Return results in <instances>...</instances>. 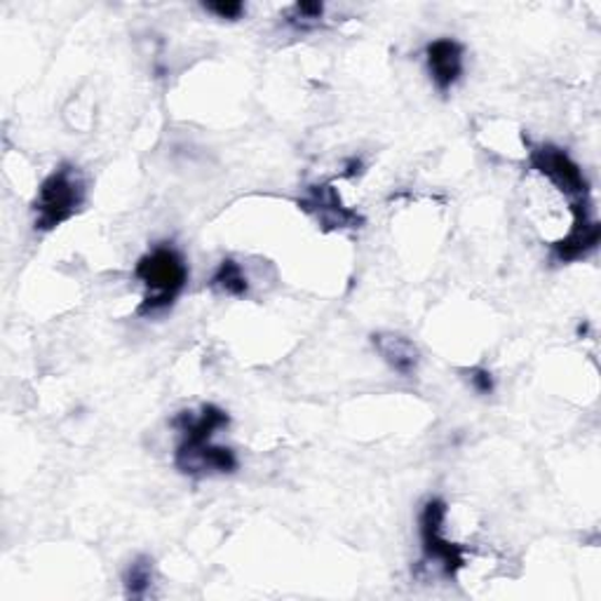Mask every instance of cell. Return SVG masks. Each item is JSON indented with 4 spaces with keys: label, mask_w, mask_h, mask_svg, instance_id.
Returning <instances> with one entry per match:
<instances>
[{
    "label": "cell",
    "mask_w": 601,
    "mask_h": 601,
    "mask_svg": "<svg viewBox=\"0 0 601 601\" xmlns=\"http://www.w3.org/2000/svg\"><path fill=\"white\" fill-rule=\"evenodd\" d=\"M188 264L183 254L171 245H158L146 252L134 268V278L144 285V301L136 315L156 318L177 303L188 285Z\"/></svg>",
    "instance_id": "1"
},
{
    "label": "cell",
    "mask_w": 601,
    "mask_h": 601,
    "mask_svg": "<svg viewBox=\"0 0 601 601\" xmlns=\"http://www.w3.org/2000/svg\"><path fill=\"white\" fill-rule=\"evenodd\" d=\"M85 200H88V181L82 171L71 163H62L53 175L43 179L33 200V226L41 233L59 229L82 210Z\"/></svg>",
    "instance_id": "2"
},
{
    "label": "cell",
    "mask_w": 601,
    "mask_h": 601,
    "mask_svg": "<svg viewBox=\"0 0 601 601\" xmlns=\"http://www.w3.org/2000/svg\"><path fill=\"white\" fill-rule=\"evenodd\" d=\"M446 514H449V505L442 498H427L419 514V534L423 559L427 564H435L446 578H456L463 566H466L468 549L446 538Z\"/></svg>",
    "instance_id": "3"
},
{
    "label": "cell",
    "mask_w": 601,
    "mask_h": 601,
    "mask_svg": "<svg viewBox=\"0 0 601 601\" xmlns=\"http://www.w3.org/2000/svg\"><path fill=\"white\" fill-rule=\"evenodd\" d=\"M528 167L534 169L538 177H543L549 186H555L564 198L580 204L590 202V183L586 175H582L580 165L564 148L555 144L531 146Z\"/></svg>",
    "instance_id": "4"
},
{
    "label": "cell",
    "mask_w": 601,
    "mask_h": 601,
    "mask_svg": "<svg viewBox=\"0 0 601 601\" xmlns=\"http://www.w3.org/2000/svg\"><path fill=\"white\" fill-rule=\"evenodd\" d=\"M175 466L188 477L231 475L237 470V456L229 446H219L212 439H181L175 452Z\"/></svg>",
    "instance_id": "5"
},
{
    "label": "cell",
    "mask_w": 601,
    "mask_h": 601,
    "mask_svg": "<svg viewBox=\"0 0 601 601\" xmlns=\"http://www.w3.org/2000/svg\"><path fill=\"white\" fill-rule=\"evenodd\" d=\"M425 68L437 92H452L463 71H466V47L454 38H437L427 43Z\"/></svg>",
    "instance_id": "6"
},
{
    "label": "cell",
    "mask_w": 601,
    "mask_h": 601,
    "mask_svg": "<svg viewBox=\"0 0 601 601\" xmlns=\"http://www.w3.org/2000/svg\"><path fill=\"white\" fill-rule=\"evenodd\" d=\"M301 208L318 216L327 231H343V229H363L365 216L357 214L350 208H343L334 183H318L308 188V196L301 200Z\"/></svg>",
    "instance_id": "7"
},
{
    "label": "cell",
    "mask_w": 601,
    "mask_h": 601,
    "mask_svg": "<svg viewBox=\"0 0 601 601\" xmlns=\"http://www.w3.org/2000/svg\"><path fill=\"white\" fill-rule=\"evenodd\" d=\"M371 346L381 355L383 363L394 371L409 379L419 371L421 365V353L416 343L394 332H376L371 334Z\"/></svg>",
    "instance_id": "8"
},
{
    "label": "cell",
    "mask_w": 601,
    "mask_h": 601,
    "mask_svg": "<svg viewBox=\"0 0 601 601\" xmlns=\"http://www.w3.org/2000/svg\"><path fill=\"white\" fill-rule=\"evenodd\" d=\"M231 425V416L216 404H202L200 411H179L171 419V427L181 435V439H212L219 431Z\"/></svg>",
    "instance_id": "9"
},
{
    "label": "cell",
    "mask_w": 601,
    "mask_h": 601,
    "mask_svg": "<svg viewBox=\"0 0 601 601\" xmlns=\"http://www.w3.org/2000/svg\"><path fill=\"white\" fill-rule=\"evenodd\" d=\"M599 237H601L599 221H590L586 223V226L571 229L564 237L555 240V243L549 245L553 247V261L574 264V261L586 259V256H590L597 249Z\"/></svg>",
    "instance_id": "10"
},
{
    "label": "cell",
    "mask_w": 601,
    "mask_h": 601,
    "mask_svg": "<svg viewBox=\"0 0 601 601\" xmlns=\"http://www.w3.org/2000/svg\"><path fill=\"white\" fill-rule=\"evenodd\" d=\"M210 287L214 291H219V294L243 299L249 291V280H247L243 266H240L235 259H223L212 275Z\"/></svg>",
    "instance_id": "11"
},
{
    "label": "cell",
    "mask_w": 601,
    "mask_h": 601,
    "mask_svg": "<svg viewBox=\"0 0 601 601\" xmlns=\"http://www.w3.org/2000/svg\"><path fill=\"white\" fill-rule=\"evenodd\" d=\"M153 580H156V571H153V559L142 555L136 557L123 576L125 597L127 599H146L151 594Z\"/></svg>",
    "instance_id": "12"
},
{
    "label": "cell",
    "mask_w": 601,
    "mask_h": 601,
    "mask_svg": "<svg viewBox=\"0 0 601 601\" xmlns=\"http://www.w3.org/2000/svg\"><path fill=\"white\" fill-rule=\"evenodd\" d=\"M324 10H327L324 3H294L285 12V22L301 33L315 31L324 22Z\"/></svg>",
    "instance_id": "13"
},
{
    "label": "cell",
    "mask_w": 601,
    "mask_h": 601,
    "mask_svg": "<svg viewBox=\"0 0 601 601\" xmlns=\"http://www.w3.org/2000/svg\"><path fill=\"white\" fill-rule=\"evenodd\" d=\"M202 10L214 14V16H219V20H229V22L243 20V14L247 12V8L243 3H237V0H219V3H202Z\"/></svg>",
    "instance_id": "14"
},
{
    "label": "cell",
    "mask_w": 601,
    "mask_h": 601,
    "mask_svg": "<svg viewBox=\"0 0 601 601\" xmlns=\"http://www.w3.org/2000/svg\"><path fill=\"white\" fill-rule=\"evenodd\" d=\"M468 381L472 386L475 392L479 394H491L496 390V381H493V374L489 369H482V367H477V369H470L468 374Z\"/></svg>",
    "instance_id": "15"
},
{
    "label": "cell",
    "mask_w": 601,
    "mask_h": 601,
    "mask_svg": "<svg viewBox=\"0 0 601 601\" xmlns=\"http://www.w3.org/2000/svg\"><path fill=\"white\" fill-rule=\"evenodd\" d=\"M363 171H365V163L359 160V158H350V160L346 163V171H343V177L355 179V177L363 175Z\"/></svg>",
    "instance_id": "16"
}]
</instances>
